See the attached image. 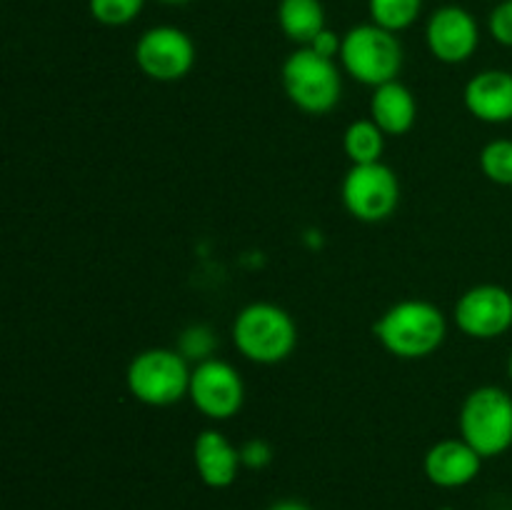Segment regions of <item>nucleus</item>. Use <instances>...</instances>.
<instances>
[{
	"instance_id": "39448f33",
	"label": "nucleus",
	"mask_w": 512,
	"mask_h": 510,
	"mask_svg": "<svg viewBox=\"0 0 512 510\" xmlns=\"http://www.w3.org/2000/svg\"><path fill=\"white\" fill-rule=\"evenodd\" d=\"M190 375L193 368L178 348H148L130 360L125 383L138 403L168 408L188 395Z\"/></svg>"
},
{
	"instance_id": "5701e85b",
	"label": "nucleus",
	"mask_w": 512,
	"mask_h": 510,
	"mask_svg": "<svg viewBox=\"0 0 512 510\" xmlns=\"http://www.w3.org/2000/svg\"><path fill=\"white\" fill-rule=\"evenodd\" d=\"M238 450H240V463L250 470L268 468L270 460H273V448H270L268 440H263V438L245 440Z\"/></svg>"
},
{
	"instance_id": "412c9836",
	"label": "nucleus",
	"mask_w": 512,
	"mask_h": 510,
	"mask_svg": "<svg viewBox=\"0 0 512 510\" xmlns=\"http://www.w3.org/2000/svg\"><path fill=\"white\" fill-rule=\"evenodd\" d=\"M218 345L215 340V333L210 325L195 323L190 328H185L178 338V353L183 355L185 360H195V365L203 363V360L213 358V350Z\"/></svg>"
},
{
	"instance_id": "f8f14e48",
	"label": "nucleus",
	"mask_w": 512,
	"mask_h": 510,
	"mask_svg": "<svg viewBox=\"0 0 512 510\" xmlns=\"http://www.w3.org/2000/svg\"><path fill=\"white\" fill-rule=\"evenodd\" d=\"M483 468V458L463 438H445L425 453V478L445 490L473 483Z\"/></svg>"
},
{
	"instance_id": "a211bd4d",
	"label": "nucleus",
	"mask_w": 512,
	"mask_h": 510,
	"mask_svg": "<svg viewBox=\"0 0 512 510\" xmlns=\"http://www.w3.org/2000/svg\"><path fill=\"white\" fill-rule=\"evenodd\" d=\"M368 10L370 23L390 33H403L420 18L423 0H368Z\"/></svg>"
},
{
	"instance_id": "9d476101",
	"label": "nucleus",
	"mask_w": 512,
	"mask_h": 510,
	"mask_svg": "<svg viewBox=\"0 0 512 510\" xmlns=\"http://www.w3.org/2000/svg\"><path fill=\"white\" fill-rule=\"evenodd\" d=\"M455 325L473 340H495L512 328V293L483 283L465 290L453 310Z\"/></svg>"
},
{
	"instance_id": "dca6fc26",
	"label": "nucleus",
	"mask_w": 512,
	"mask_h": 510,
	"mask_svg": "<svg viewBox=\"0 0 512 510\" xmlns=\"http://www.w3.org/2000/svg\"><path fill=\"white\" fill-rule=\"evenodd\" d=\"M278 25L283 35L300 48L310 45L315 35L323 33L325 8L320 0H280L278 3Z\"/></svg>"
},
{
	"instance_id": "20e7f679",
	"label": "nucleus",
	"mask_w": 512,
	"mask_h": 510,
	"mask_svg": "<svg viewBox=\"0 0 512 510\" xmlns=\"http://www.w3.org/2000/svg\"><path fill=\"white\" fill-rule=\"evenodd\" d=\"M403 60L405 55L398 33H390L380 25H355L343 35L340 63L345 73L358 83L370 85V88L393 83L403 70Z\"/></svg>"
},
{
	"instance_id": "b1692460",
	"label": "nucleus",
	"mask_w": 512,
	"mask_h": 510,
	"mask_svg": "<svg viewBox=\"0 0 512 510\" xmlns=\"http://www.w3.org/2000/svg\"><path fill=\"white\" fill-rule=\"evenodd\" d=\"M305 48L315 50L318 55H323V58H330L335 60V55H340V48H343V38H340L335 30L325 28L323 33L315 35V40L310 45H305Z\"/></svg>"
},
{
	"instance_id": "6ab92c4d",
	"label": "nucleus",
	"mask_w": 512,
	"mask_h": 510,
	"mask_svg": "<svg viewBox=\"0 0 512 510\" xmlns=\"http://www.w3.org/2000/svg\"><path fill=\"white\" fill-rule=\"evenodd\" d=\"M480 170L485 178L503 188H512V140L498 138L490 140L483 150H480Z\"/></svg>"
},
{
	"instance_id": "423d86ee",
	"label": "nucleus",
	"mask_w": 512,
	"mask_h": 510,
	"mask_svg": "<svg viewBox=\"0 0 512 510\" xmlns=\"http://www.w3.org/2000/svg\"><path fill=\"white\" fill-rule=\"evenodd\" d=\"M280 80L290 103L308 115L330 113L343 95V78L335 60L310 48H298L285 58Z\"/></svg>"
},
{
	"instance_id": "aec40b11",
	"label": "nucleus",
	"mask_w": 512,
	"mask_h": 510,
	"mask_svg": "<svg viewBox=\"0 0 512 510\" xmlns=\"http://www.w3.org/2000/svg\"><path fill=\"white\" fill-rule=\"evenodd\" d=\"M90 15L105 28H123L133 23L145 8V0H88Z\"/></svg>"
},
{
	"instance_id": "393cba45",
	"label": "nucleus",
	"mask_w": 512,
	"mask_h": 510,
	"mask_svg": "<svg viewBox=\"0 0 512 510\" xmlns=\"http://www.w3.org/2000/svg\"><path fill=\"white\" fill-rule=\"evenodd\" d=\"M268 510H313V508H308V505L300 503V500H278V503L270 505Z\"/></svg>"
},
{
	"instance_id": "9b49d317",
	"label": "nucleus",
	"mask_w": 512,
	"mask_h": 510,
	"mask_svg": "<svg viewBox=\"0 0 512 510\" xmlns=\"http://www.w3.org/2000/svg\"><path fill=\"white\" fill-rule=\"evenodd\" d=\"M425 43L440 63H465L473 58L480 45L478 20L460 5H443L430 15L428 25H425Z\"/></svg>"
},
{
	"instance_id": "6e6552de",
	"label": "nucleus",
	"mask_w": 512,
	"mask_h": 510,
	"mask_svg": "<svg viewBox=\"0 0 512 510\" xmlns=\"http://www.w3.org/2000/svg\"><path fill=\"white\" fill-rule=\"evenodd\" d=\"M135 63L150 80L175 83L193 70L195 43L175 25H155L135 43Z\"/></svg>"
},
{
	"instance_id": "1a4fd4ad",
	"label": "nucleus",
	"mask_w": 512,
	"mask_h": 510,
	"mask_svg": "<svg viewBox=\"0 0 512 510\" xmlns=\"http://www.w3.org/2000/svg\"><path fill=\"white\" fill-rule=\"evenodd\" d=\"M188 398L205 418L230 420L243 408L245 383L228 360L210 358L193 368Z\"/></svg>"
},
{
	"instance_id": "f3484780",
	"label": "nucleus",
	"mask_w": 512,
	"mask_h": 510,
	"mask_svg": "<svg viewBox=\"0 0 512 510\" xmlns=\"http://www.w3.org/2000/svg\"><path fill=\"white\" fill-rule=\"evenodd\" d=\"M388 135L373 120H353L343 135V150L353 165L380 163Z\"/></svg>"
},
{
	"instance_id": "7ed1b4c3",
	"label": "nucleus",
	"mask_w": 512,
	"mask_h": 510,
	"mask_svg": "<svg viewBox=\"0 0 512 510\" xmlns=\"http://www.w3.org/2000/svg\"><path fill=\"white\" fill-rule=\"evenodd\" d=\"M460 435L480 458H498L512 448V395L498 385L470 390L460 405Z\"/></svg>"
},
{
	"instance_id": "bb28decb",
	"label": "nucleus",
	"mask_w": 512,
	"mask_h": 510,
	"mask_svg": "<svg viewBox=\"0 0 512 510\" xmlns=\"http://www.w3.org/2000/svg\"><path fill=\"white\" fill-rule=\"evenodd\" d=\"M508 375H510V380H512V353H510V360H508Z\"/></svg>"
},
{
	"instance_id": "f03ea898",
	"label": "nucleus",
	"mask_w": 512,
	"mask_h": 510,
	"mask_svg": "<svg viewBox=\"0 0 512 510\" xmlns=\"http://www.w3.org/2000/svg\"><path fill=\"white\" fill-rule=\"evenodd\" d=\"M233 343L245 360L258 365L283 363L298 345L293 315L275 303H250L233 320Z\"/></svg>"
},
{
	"instance_id": "ddd939ff",
	"label": "nucleus",
	"mask_w": 512,
	"mask_h": 510,
	"mask_svg": "<svg viewBox=\"0 0 512 510\" xmlns=\"http://www.w3.org/2000/svg\"><path fill=\"white\" fill-rule=\"evenodd\" d=\"M463 103L475 120L503 125L512 120V73L490 68L473 75L463 90Z\"/></svg>"
},
{
	"instance_id": "4be33fe9",
	"label": "nucleus",
	"mask_w": 512,
	"mask_h": 510,
	"mask_svg": "<svg viewBox=\"0 0 512 510\" xmlns=\"http://www.w3.org/2000/svg\"><path fill=\"white\" fill-rule=\"evenodd\" d=\"M490 38L503 48H512V0H500L488 18Z\"/></svg>"
},
{
	"instance_id": "0eeeda50",
	"label": "nucleus",
	"mask_w": 512,
	"mask_h": 510,
	"mask_svg": "<svg viewBox=\"0 0 512 510\" xmlns=\"http://www.w3.org/2000/svg\"><path fill=\"white\" fill-rule=\"evenodd\" d=\"M343 205L360 223H383L400 203L398 175L390 165L368 163L353 165L340 185Z\"/></svg>"
},
{
	"instance_id": "f257e3e1",
	"label": "nucleus",
	"mask_w": 512,
	"mask_h": 510,
	"mask_svg": "<svg viewBox=\"0 0 512 510\" xmlns=\"http://www.w3.org/2000/svg\"><path fill=\"white\" fill-rule=\"evenodd\" d=\"M445 335L448 320L428 300H400L375 323V338L400 360L428 358L445 343Z\"/></svg>"
},
{
	"instance_id": "4468645a",
	"label": "nucleus",
	"mask_w": 512,
	"mask_h": 510,
	"mask_svg": "<svg viewBox=\"0 0 512 510\" xmlns=\"http://www.w3.org/2000/svg\"><path fill=\"white\" fill-rule=\"evenodd\" d=\"M193 463L208 488H230L238 478L240 450L220 430H203L193 443Z\"/></svg>"
},
{
	"instance_id": "a878e982",
	"label": "nucleus",
	"mask_w": 512,
	"mask_h": 510,
	"mask_svg": "<svg viewBox=\"0 0 512 510\" xmlns=\"http://www.w3.org/2000/svg\"><path fill=\"white\" fill-rule=\"evenodd\" d=\"M158 3H165V5H185V3H190V0H158Z\"/></svg>"
},
{
	"instance_id": "2eb2a0df",
	"label": "nucleus",
	"mask_w": 512,
	"mask_h": 510,
	"mask_svg": "<svg viewBox=\"0 0 512 510\" xmlns=\"http://www.w3.org/2000/svg\"><path fill=\"white\" fill-rule=\"evenodd\" d=\"M418 118V103L408 85L400 80L385 83L380 88H373V98H370V120L383 130L385 135H400L410 133Z\"/></svg>"
}]
</instances>
